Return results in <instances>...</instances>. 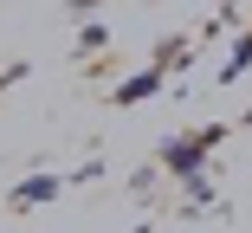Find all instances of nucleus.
<instances>
[{"mask_svg":"<svg viewBox=\"0 0 252 233\" xmlns=\"http://www.w3.org/2000/svg\"><path fill=\"white\" fill-rule=\"evenodd\" d=\"M168 162H175L181 175H194V162H200V143H175V149H168Z\"/></svg>","mask_w":252,"mask_h":233,"instance_id":"obj_1","label":"nucleus"}]
</instances>
